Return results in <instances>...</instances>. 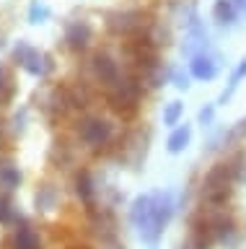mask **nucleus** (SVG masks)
<instances>
[{"mask_svg":"<svg viewBox=\"0 0 246 249\" xmlns=\"http://www.w3.org/2000/svg\"><path fill=\"white\" fill-rule=\"evenodd\" d=\"M238 184L236 177V166L233 161H215L210 169L205 171L202 184H199V200H202V208H228L230 197H233V190Z\"/></svg>","mask_w":246,"mask_h":249,"instance_id":"f257e3e1","label":"nucleus"},{"mask_svg":"<svg viewBox=\"0 0 246 249\" xmlns=\"http://www.w3.org/2000/svg\"><path fill=\"white\" fill-rule=\"evenodd\" d=\"M153 23H156V18H150L140 8H122V11H114L106 16V29L119 39H130L140 34V31H148Z\"/></svg>","mask_w":246,"mask_h":249,"instance_id":"f03ea898","label":"nucleus"},{"mask_svg":"<svg viewBox=\"0 0 246 249\" xmlns=\"http://www.w3.org/2000/svg\"><path fill=\"white\" fill-rule=\"evenodd\" d=\"M174 210H176L174 195L171 192H156V208H153L150 223H148V229L140 233V239L145 241V244H150V247L158 244L161 236H164V231H166V226L171 223Z\"/></svg>","mask_w":246,"mask_h":249,"instance_id":"7ed1b4c3","label":"nucleus"},{"mask_svg":"<svg viewBox=\"0 0 246 249\" xmlns=\"http://www.w3.org/2000/svg\"><path fill=\"white\" fill-rule=\"evenodd\" d=\"M78 135L88 148H104L114 140V124L112 120H106L101 114H91L86 120H81Z\"/></svg>","mask_w":246,"mask_h":249,"instance_id":"20e7f679","label":"nucleus"},{"mask_svg":"<svg viewBox=\"0 0 246 249\" xmlns=\"http://www.w3.org/2000/svg\"><path fill=\"white\" fill-rule=\"evenodd\" d=\"M88 68H91V75H94V81H96L98 86H104V89H109V86L127 70L117 57H114V54H109L106 50H98V52L91 54Z\"/></svg>","mask_w":246,"mask_h":249,"instance_id":"39448f33","label":"nucleus"},{"mask_svg":"<svg viewBox=\"0 0 246 249\" xmlns=\"http://www.w3.org/2000/svg\"><path fill=\"white\" fill-rule=\"evenodd\" d=\"M13 60H16L18 65L24 68L26 73H32V75H47L52 70V57H49V54L34 50V47L29 42H24V39L13 47Z\"/></svg>","mask_w":246,"mask_h":249,"instance_id":"423d86ee","label":"nucleus"},{"mask_svg":"<svg viewBox=\"0 0 246 249\" xmlns=\"http://www.w3.org/2000/svg\"><path fill=\"white\" fill-rule=\"evenodd\" d=\"M218 73H220V62L210 50L197 52L195 57H189V75L195 81H213V78H218Z\"/></svg>","mask_w":246,"mask_h":249,"instance_id":"0eeeda50","label":"nucleus"},{"mask_svg":"<svg viewBox=\"0 0 246 249\" xmlns=\"http://www.w3.org/2000/svg\"><path fill=\"white\" fill-rule=\"evenodd\" d=\"M153 208H156V192L140 195V197L132 200V205H130V223L137 229V233H143L145 229H148Z\"/></svg>","mask_w":246,"mask_h":249,"instance_id":"6e6552de","label":"nucleus"},{"mask_svg":"<svg viewBox=\"0 0 246 249\" xmlns=\"http://www.w3.org/2000/svg\"><path fill=\"white\" fill-rule=\"evenodd\" d=\"M91 39H94V29L88 21H70L65 26V44L73 52H86Z\"/></svg>","mask_w":246,"mask_h":249,"instance_id":"1a4fd4ad","label":"nucleus"},{"mask_svg":"<svg viewBox=\"0 0 246 249\" xmlns=\"http://www.w3.org/2000/svg\"><path fill=\"white\" fill-rule=\"evenodd\" d=\"M213 21L223 29H233L241 21V13L233 5V0H215L213 3Z\"/></svg>","mask_w":246,"mask_h":249,"instance_id":"9d476101","label":"nucleus"},{"mask_svg":"<svg viewBox=\"0 0 246 249\" xmlns=\"http://www.w3.org/2000/svg\"><path fill=\"white\" fill-rule=\"evenodd\" d=\"M75 192H78L81 202L86 205L88 210L94 208V200H96V187H94V179H91V174L86 169L78 171V177H75Z\"/></svg>","mask_w":246,"mask_h":249,"instance_id":"9b49d317","label":"nucleus"},{"mask_svg":"<svg viewBox=\"0 0 246 249\" xmlns=\"http://www.w3.org/2000/svg\"><path fill=\"white\" fill-rule=\"evenodd\" d=\"M244 81H246V57H241V60H238V65L233 68V73H230V78H228V86L223 89L218 104H226V101L233 99V93L238 91V86H241Z\"/></svg>","mask_w":246,"mask_h":249,"instance_id":"f8f14e48","label":"nucleus"},{"mask_svg":"<svg viewBox=\"0 0 246 249\" xmlns=\"http://www.w3.org/2000/svg\"><path fill=\"white\" fill-rule=\"evenodd\" d=\"M189 140H192V127H189V124H179V127H174L171 135H168V140H166V151L174 153V156L181 153V151H187Z\"/></svg>","mask_w":246,"mask_h":249,"instance_id":"ddd939ff","label":"nucleus"},{"mask_svg":"<svg viewBox=\"0 0 246 249\" xmlns=\"http://www.w3.org/2000/svg\"><path fill=\"white\" fill-rule=\"evenodd\" d=\"M13 249H42V239L32 226H21L13 233Z\"/></svg>","mask_w":246,"mask_h":249,"instance_id":"4468645a","label":"nucleus"},{"mask_svg":"<svg viewBox=\"0 0 246 249\" xmlns=\"http://www.w3.org/2000/svg\"><path fill=\"white\" fill-rule=\"evenodd\" d=\"M21 184V171L13 163H0V187L3 190H16Z\"/></svg>","mask_w":246,"mask_h":249,"instance_id":"2eb2a0df","label":"nucleus"},{"mask_svg":"<svg viewBox=\"0 0 246 249\" xmlns=\"http://www.w3.org/2000/svg\"><path fill=\"white\" fill-rule=\"evenodd\" d=\"M13 93H16L13 75H11V70L0 62V104H8V101L13 99Z\"/></svg>","mask_w":246,"mask_h":249,"instance_id":"dca6fc26","label":"nucleus"},{"mask_svg":"<svg viewBox=\"0 0 246 249\" xmlns=\"http://www.w3.org/2000/svg\"><path fill=\"white\" fill-rule=\"evenodd\" d=\"M181 117H184V104L181 101H168V104L164 107V124L166 127H179V122H181Z\"/></svg>","mask_w":246,"mask_h":249,"instance_id":"f3484780","label":"nucleus"},{"mask_svg":"<svg viewBox=\"0 0 246 249\" xmlns=\"http://www.w3.org/2000/svg\"><path fill=\"white\" fill-rule=\"evenodd\" d=\"M36 205L42 210H52L57 205V192L52 190V187H39V192H36Z\"/></svg>","mask_w":246,"mask_h":249,"instance_id":"a211bd4d","label":"nucleus"},{"mask_svg":"<svg viewBox=\"0 0 246 249\" xmlns=\"http://www.w3.org/2000/svg\"><path fill=\"white\" fill-rule=\"evenodd\" d=\"M49 18V8L39 3V0H34L32 5H29V23H44Z\"/></svg>","mask_w":246,"mask_h":249,"instance_id":"6ab92c4d","label":"nucleus"},{"mask_svg":"<svg viewBox=\"0 0 246 249\" xmlns=\"http://www.w3.org/2000/svg\"><path fill=\"white\" fill-rule=\"evenodd\" d=\"M189 73H184V70L181 68H171V70H168V81H171L174 86H176V89H181V91H187L189 89Z\"/></svg>","mask_w":246,"mask_h":249,"instance_id":"aec40b11","label":"nucleus"},{"mask_svg":"<svg viewBox=\"0 0 246 249\" xmlns=\"http://www.w3.org/2000/svg\"><path fill=\"white\" fill-rule=\"evenodd\" d=\"M197 122L202 124V127H210V124L215 122V104H205L202 109H199V114H197Z\"/></svg>","mask_w":246,"mask_h":249,"instance_id":"412c9836","label":"nucleus"},{"mask_svg":"<svg viewBox=\"0 0 246 249\" xmlns=\"http://www.w3.org/2000/svg\"><path fill=\"white\" fill-rule=\"evenodd\" d=\"M11 218V208H8V200L0 197V221H8Z\"/></svg>","mask_w":246,"mask_h":249,"instance_id":"4be33fe9","label":"nucleus"},{"mask_svg":"<svg viewBox=\"0 0 246 249\" xmlns=\"http://www.w3.org/2000/svg\"><path fill=\"white\" fill-rule=\"evenodd\" d=\"M233 5L238 8V13H241V18L246 16V0H233Z\"/></svg>","mask_w":246,"mask_h":249,"instance_id":"5701e85b","label":"nucleus"}]
</instances>
